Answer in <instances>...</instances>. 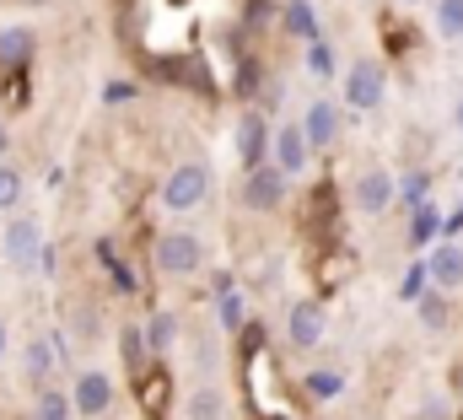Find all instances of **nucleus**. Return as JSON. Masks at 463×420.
<instances>
[{"mask_svg":"<svg viewBox=\"0 0 463 420\" xmlns=\"http://www.w3.org/2000/svg\"><path fill=\"white\" fill-rule=\"evenodd\" d=\"M38 253H43V226H38L33 215H16V221L5 226V259H11L16 270H38Z\"/></svg>","mask_w":463,"mask_h":420,"instance_id":"39448f33","label":"nucleus"},{"mask_svg":"<svg viewBox=\"0 0 463 420\" xmlns=\"http://www.w3.org/2000/svg\"><path fill=\"white\" fill-rule=\"evenodd\" d=\"M302 135H307V146H335L340 140V108L329 98H318L307 108V119H302Z\"/></svg>","mask_w":463,"mask_h":420,"instance_id":"ddd939ff","label":"nucleus"},{"mask_svg":"<svg viewBox=\"0 0 463 420\" xmlns=\"http://www.w3.org/2000/svg\"><path fill=\"white\" fill-rule=\"evenodd\" d=\"M426 275H431V291H442V297L458 291L463 286V248L458 243H442V248L426 259Z\"/></svg>","mask_w":463,"mask_h":420,"instance_id":"1a4fd4ad","label":"nucleus"},{"mask_svg":"<svg viewBox=\"0 0 463 420\" xmlns=\"http://www.w3.org/2000/svg\"><path fill=\"white\" fill-rule=\"evenodd\" d=\"M286 334H291L297 350H313V345L324 339V308H318V302H297L291 318H286Z\"/></svg>","mask_w":463,"mask_h":420,"instance_id":"f8f14e48","label":"nucleus"},{"mask_svg":"<svg viewBox=\"0 0 463 420\" xmlns=\"http://www.w3.org/2000/svg\"><path fill=\"white\" fill-rule=\"evenodd\" d=\"M426 286H431V275H426V259H415V264L404 270V281H399V297H404V302H420V297H426Z\"/></svg>","mask_w":463,"mask_h":420,"instance_id":"393cba45","label":"nucleus"},{"mask_svg":"<svg viewBox=\"0 0 463 420\" xmlns=\"http://www.w3.org/2000/svg\"><path fill=\"white\" fill-rule=\"evenodd\" d=\"M437 33L463 38V0H437Z\"/></svg>","mask_w":463,"mask_h":420,"instance_id":"a878e982","label":"nucleus"},{"mask_svg":"<svg viewBox=\"0 0 463 420\" xmlns=\"http://www.w3.org/2000/svg\"><path fill=\"white\" fill-rule=\"evenodd\" d=\"M118 350H124V367H129L135 377H146V367H151V350H146V334H140L135 323L118 334Z\"/></svg>","mask_w":463,"mask_h":420,"instance_id":"a211bd4d","label":"nucleus"},{"mask_svg":"<svg viewBox=\"0 0 463 420\" xmlns=\"http://www.w3.org/2000/svg\"><path fill=\"white\" fill-rule=\"evenodd\" d=\"M216 323H222L227 334H242V329H248V302H242L237 291H222V297H216Z\"/></svg>","mask_w":463,"mask_h":420,"instance_id":"4be33fe9","label":"nucleus"},{"mask_svg":"<svg viewBox=\"0 0 463 420\" xmlns=\"http://www.w3.org/2000/svg\"><path fill=\"white\" fill-rule=\"evenodd\" d=\"M227 415V399L211 388V383H200L194 394H189V420H222Z\"/></svg>","mask_w":463,"mask_h":420,"instance_id":"aec40b11","label":"nucleus"},{"mask_svg":"<svg viewBox=\"0 0 463 420\" xmlns=\"http://www.w3.org/2000/svg\"><path fill=\"white\" fill-rule=\"evenodd\" d=\"M280 22H286V33H291V38L318 43V16H313V5H307V0H286V5H280Z\"/></svg>","mask_w":463,"mask_h":420,"instance_id":"2eb2a0df","label":"nucleus"},{"mask_svg":"<svg viewBox=\"0 0 463 420\" xmlns=\"http://www.w3.org/2000/svg\"><path fill=\"white\" fill-rule=\"evenodd\" d=\"M98 259H103V264L114 270V286L124 291V297H129V291H135V270H129L124 259H114V248H109V243H98Z\"/></svg>","mask_w":463,"mask_h":420,"instance_id":"cd10ccee","label":"nucleus"},{"mask_svg":"<svg viewBox=\"0 0 463 420\" xmlns=\"http://www.w3.org/2000/svg\"><path fill=\"white\" fill-rule=\"evenodd\" d=\"M269 16H275V0H248V5H242V22H248V27H264Z\"/></svg>","mask_w":463,"mask_h":420,"instance_id":"7c9ffc66","label":"nucleus"},{"mask_svg":"<svg viewBox=\"0 0 463 420\" xmlns=\"http://www.w3.org/2000/svg\"><path fill=\"white\" fill-rule=\"evenodd\" d=\"M237 157H242L248 173L269 162V124H264V113H253V108L237 119Z\"/></svg>","mask_w":463,"mask_h":420,"instance_id":"0eeeda50","label":"nucleus"},{"mask_svg":"<svg viewBox=\"0 0 463 420\" xmlns=\"http://www.w3.org/2000/svg\"><path fill=\"white\" fill-rule=\"evenodd\" d=\"M156 76H162V81H184V87H194V92H205V98L216 92V76H211V71H205V65H200L194 54L162 60V65H156Z\"/></svg>","mask_w":463,"mask_h":420,"instance_id":"9b49d317","label":"nucleus"},{"mask_svg":"<svg viewBox=\"0 0 463 420\" xmlns=\"http://www.w3.org/2000/svg\"><path fill=\"white\" fill-rule=\"evenodd\" d=\"M22 367H27V377H33V383H49V372L60 367V356H54V339H33Z\"/></svg>","mask_w":463,"mask_h":420,"instance_id":"6ab92c4d","label":"nucleus"},{"mask_svg":"<svg viewBox=\"0 0 463 420\" xmlns=\"http://www.w3.org/2000/svg\"><path fill=\"white\" fill-rule=\"evenodd\" d=\"M410 5H420V0H410Z\"/></svg>","mask_w":463,"mask_h":420,"instance_id":"e433bc0d","label":"nucleus"},{"mask_svg":"<svg viewBox=\"0 0 463 420\" xmlns=\"http://www.w3.org/2000/svg\"><path fill=\"white\" fill-rule=\"evenodd\" d=\"M109 405H114V377L109 372H76V388H71V410L76 415H87V420H98V415H109Z\"/></svg>","mask_w":463,"mask_h":420,"instance_id":"7ed1b4c3","label":"nucleus"},{"mask_svg":"<svg viewBox=\"0 0 463 420\" xmlns=\"http://www.w3.org/2000/svg\"><path fill=\"white\" fill-rule=\"evenodd\" d=\"M71 394H60V388H38V399H33V420H71Z\"/></svg>","mask_w":463,"mask_h":420,"instance_id":"412c9836","label":"nucleus"},{"mask_svg":"<svg viewBox=\"0 0 463 420\" xmlns=\"http://www.w3.org/2000/svg\"><path fill=\"white\" fill-rule=\"evenodd\" d=\"M129 98H135V81H109V87H103V103L109 108H124Z\"/></svg>","mask_w":463,"mask_h":420,"instance_id":"2f4dec72","label":"nucleus"},{"mask_svg":"<svg viewBox=\"0 0 463 420\" xmlns=\"http://www.w3.org/2000/svg\"><path fill=\"white\" fill-rule=\"evenodd\" d=\"M140 334H146V350H151V356H167V350H173V339H178V318L162 308V313H151V323H146Z\"/></svg>","mask_w":463,"mask_h":420,"instance_id":"dca6fc26","label":"nucleus"},{"mask_svg":"<svg viewBox=\"0 0 463 420\" xmlns=\"http://www.w3.org/2000/svg\"><path fill=\"white\" fill-rule=\"evenodd\" d=\"M22 189H27V184H22V173H16L11 162H0V210L16 205V200H22Z\"/></svg>","mask_w":463,"mask_h":420,"instance_id":"c85d7f7f","label":"nucleus"},{"mask_svg":"<svg viewBox=\"0 0 463 420\" xmlns=\"http://www.w3.org/2000/svg\"><path fill=\"white\" fill-rule=\"evenodd\" d=\"M0 356H5V323H0Z\"/></svg>","mask_w":463,"mask_h":420,"instance_id":"c9c22d12","label":"nucleus"},{"mask_svg":"<svg viewBox=\"0 0 463 420\" xmlns=\"http://www.w3.org/2000/svg\"><path fill=\"white\" fill-rule=\"evenodd\" d=\"M453 124H458V129H463V98H458V108H453Z\"/></svg>","mask_w":463,"mask_h":420,"instance_id":"f704fd0d","label":"nucleus"},{"mask_svg":"<svg viewBox=\"0 0 463 420\" xmlns=\"http://www.w3.org/2000/svg\"><path fill=\"white\" fill-rule=\"evenodd\" d=\"M307 71L313 76H335V49L329 43H307Z\"/></svg>","mask_w":463,"mask_h":420,"instance_id":"c756f323","label":"nucleus"},{"mask_svg":"<svg viewBox=\"0 0 463 420\" xmlns=\"http://www.w3.org/2000/svg\"><path fill=\"white\" fill-rule=\"evenodd\" d=\"M458 232H463V205L453 215H442V237H458Z\"/></svg>","mask_w":463,"mask_h":420,"instance_id":"473e14b6","label":"nucleus"},{"mask_svg":"<svg viewBox=\"0 0 463 420\" xmlns=\"http://www.w3.org/2000/svg\"><path fill=\"white\" fill-rule=\"evenodd\" d=\"M302 388H307L318 405H329V399H340V394H345V372H307V377H302Z\"/></svg>","mask_w":463,"mask_h":420,"instance_id":"5701e85b","label":"nucleus"},{"mask_svg":"<svg viewBox=\"0 0 463 420\" xmlns=\"http://www.w3.org/2000/svg\"><path fill=\"white\" fill-rule=\"evenodd\" d=\"M205 195H211V167L205 162H184L162 184V205L167 210H194V205H205Z\"/></svg>","mask_w":463,"mask_h":420,"instance_id":"f03ea898","label":"nucleus"},{"mask_svg":"<svg viewBox=\"0 0 463 420\" xmlns=\"http://www.w3.org/2000/svg\"><path fill=\"white\" fill-rule=\"evenodd\" d=\"M393 200H399V184L388 173H361L355 178V205L366 210V215H383Z\"/></svg>","mask_w":463,"mask_h":420,"instance_id":"9d476101","label":"nucleus"},{"mask_svg":"<svg viewBox=\"0 0 463 420\" xmlns=\"http://www.w3.org/2000/svg\"><path fill=\"white\" fill-rule=\"evenodd\" d=\"M345 98H350V108H383V98H388V71L377 60H355L350 76H345Z\"/></svg>","mask_w":463,"mask_h":420,"instance_id":"20e7f679","label":"nucleus"},{"mask_svg":"<svg viewBox=\"0 0 463 420\" xmlns=\"http://www.w3.org/2000/svg\"><path fill=\"white\" fill-rule=\"evenodd\" d=\"M200 264H205V243H200L194 232H162V237H156V270H162V275L184 281V275H194Z\"/></svg>","mask_w":463,"mask_h":420,"instance_id":"f257e3e1","label":"nucleus"},{"mask_svg":"<svg viewBox=\"0 0 463 420\" xmlns=\"http://www.w3.org/2000/svg\"><path fill=\"white\" fill-rule=\"evenodd\" d=\"M33 54H38L33 27H0V71H22Z\"/></svg>","mask_w":463,"mask_h":420,"instance_id":"4468645a","label":"nucleus"},{"mask_svg":"<svg viewBox=\"0 0 463 420\" xmlns=\"http://www.w3.org/2000/svg\"><path fill=\"white\" fill-rule=\"evenodd\" d=\"M5 151H11V129L0 124V162H5Z\"/></svg>","mask_w":463,"mask_h":420,"instance_id":"72a5a7b5","label":"nucleus"},{"mask_svg":"<svg viewBox=\"0 0 463 420\" xmlns=\"http://www.w3.org/2000/svg\"><path fill=\"white\" fill-rule=\"evenodd\" d=\"M399 200H404L410 210H420L426 200H431V173H420V167H415L410 178H399Z\"/></svg>","mask_w":463,"mask_h":420,"instance_id":"b1692460","label":"nucleus"},{"mask_svg":"<svg viewBox=\"0 0 463 420\" xmlns=\"http://www.w3.org/2000/svg\"><path fill=\"white\" fill-rule=\"evenodd\" d=\"M431 237H442V210L426 200V205L410 215V248H426Z\"/></svg>","mask_w":463,"mask_h":420,"instance_id":"f3484780","label":"nucleus"},{"mask_svg":"<svg viewBox=\"0 0 463 420\" xmlns=\"http://www.w3.org/2000/svg\"><path fill=\"white\" fill-rule=\"evenodd\" d=\"M269 167H280L286 178H297L302 167H307V157H313V146H307V135H302V124H286V129H275L269 135Z\"/></svg>","mask_w":463,"mask_h":420,"instance_id":"423d86ee","label":"nucleus"},{"mask_svg":"<svg viewBox=\"0 0 463 420\" xmlns=\"http://www.w3.org/2000/svg\"><path fill=\"white\" fill-rule=\"evenodd\" d=\"M280 200H286V173H280V167H269V162H264V167H253V173H248V184H242V205H248V210H275Z\"/></svg>","mask_w":463,"mask_h":420,"instance_id":"6e6552de","label":"nucleus"},{"mask_svg":"<svg viewBox=\"0 0 463 420\" xmlns=\"http://www.w3.org/2000/svg\"><path fill=\"white\" fill-rule=\"evenodd\" d=\"M415 308H420V323H426V329H448V297H442V291H426Z\"/></svg>","mask_w":463,"mask_h":420,"instance_id":"bb28decb","label":"nucleus"}]
</instances>
